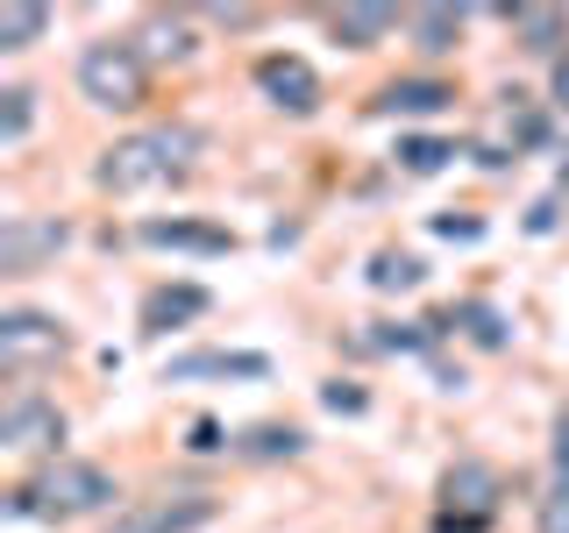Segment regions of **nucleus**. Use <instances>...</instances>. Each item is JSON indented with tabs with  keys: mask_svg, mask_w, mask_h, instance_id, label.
<instances>
[{
	"mask_svg": "<svg viewBox=\"0 0 569 533\" xmlns=\"http://www.w3.org/2000/svg\"><path fill=\"white\" fill-rule=\"evenodd\" d=\"M58 441H64V413L50 399H14L8 413H0V449L43 455V449H58Z\"/></svg>",
	"mask_w": 569,
	"mask_h": 533,
	"instance_id": "obj_7",
	"label": "nucleus"
},
{
	"mask_svg": "<svg viewBox=\"0 0 569 533\" xmlns=\"http://www.w3.org/2000/svg\"><path fill=\"white\" fill-rule=\"evenodd\" d=\"M50 29V8H0V50H29Z\"/></svg>",
	"mask_w": 569,
	"mask_h": 533,
	"instance_id": "obj_17",
	"label": "nucleus"
},
{
	"mask_svg": "<svg viewBox=\"0 0 569 533\" xmlns=\"http://www.w3.org/2000/svg\"><path fill=\"white\" fill-rule=\"evenodd\" d=\"M512 29H520V43L533 50V58H548V50L562 43V29H569V22H562L556 8H512Z\"/></svg>",
	"mask_w": 569,
	"mask_h": 533,
	"instance_id": "obj_15",
	"label": "nucleus"
},
{
	"mask_svg": "<svg viewBox=\"0 0 569 533\" xmlns=\"http://www.w3.org/2000/svg\"><path fill=\"white\" fill-rule=\"evenodd\" d=\"M43 355H64V328L43 313H0V370H29Z\"/></svg>",
	"mask_w": 569,
	"mask_h": 533,
	"instance_id": "obj_6",
	"label": "nucleus"
},
{
	"mask_svg": "<svg viewBox=\"0 0 569 533\" xmlns=\"http://www.w3.org/2000/svg\"><path fill=\"white\" fill-rule=\"evenodd\" d=\"M43 249H64L58 221H8V228H0V271H29Z\"/></svg>",
	"mask_w": 569,
	"mask_h": 533,
	"instance_id": "obj_11",
	"label": "nucleus"
},
{
	"mask_svg": "<svg viewBox=\"0 0 569 533\" xmlns=\"http://www.w3.org/2000/svg\"><path fill=\"white\" fill-rule=\"evenodd\" d=\"M541 533H569V497L548 491V505H541Z\"/></svg>",
	"mask_w": 569,
	"mask_h": 533,
	"instance_id": "obj_26",
	"label": "nucleus"
},
{
	"mask_svg": "<svg viewBox=\"0 0 569 533\" xmlns=\"http://www.w3.org/2000/svg\"><path fill=\"white\" fill-rule=\"evenodd\" d=\"M427 271H420V257H399V249H385L378 263H370V284H378V292H413Z\"/></svg>",
	"mask_w": 569,
	"mask_h": 533,
	"instance_id": "obj_18",
	"label": "nucleus"
},
{
	"mask_svg": "<svg viewBox=\"0 0 569 533\" xmlns=\"http://www.w3.org/2000/svg\"><path fill=\"white\" fill-rule=\"evenodd\" d=\"M449 100H456V86H441V79H391L378 93L385 114H441Z\"/></svg>",
	"mask_w": 569,
	"mask_h": 533,
	"instance_id": "obj_12",
	"label": "nucleus"
},
{
	"mask_svg": "<svg viewBox=\"0 0 569 533\" xmlns=\"http://www.w3.org/2000/svg\"><path fill=\"white\" fill-rule=\"evenodd\" d=\"M456 320L470 328V342H485V349H506V320H498L491 306H462Z\"/></svg>",
	"mask_w": 569,
	"mask_h": 533,
	"instance_id": "obj_21",
	"label": "nucleus"
},
{
	"mask_svg": "<svg viewBox=\"0 0 569 533\" xmlns=\"http://www.w3.org/2000/svg\"><path fill=\"white\" fill-rule=\"evenodd\" d=\"M556 100L569 107V50H562V58H556Z\"/></svg>",
	"mask_w": 569,
	"mask_h": 533,
	"instance_id": "obj_30",
	"label": "nucleus"
},
{
	"mask_svg": "<svg viewBox=\"0 0 569 533\" xmlns=\"http://www.w3.org/2000/svg\"><path fill=\"white\" fill-rule=\"evenodd\" d=\"M556 497H569V413L556 420V484H548Z\"/></svg>",
	"mask_w": 569,
	"mask_h": 533,
	"instance_id": "obj_24",
	"label": "nucleus"
},
{
	"mask_svg": "<svg viewBox=\"0 0 569 533\" xmlns=\"http://www.w3.org/2000/svg\"><path fill=\"white\" fill-rule=\"evenodd\" d=\"M136 235L150 249H192V257H228V249H236L228 228H207V221H142Z\"/></svg>",
	"mask_w": 569,
	"mask_h": 533,
	"instance_id": "obj_9",
	"label": "nucleus"
},
{
	"mask_svg": "<svg viewBox=\"0 0 569 533\" xmlns=\"http://www.w3.org/2000/svg\"><path fill=\"white\" fill-rule=\"evenodd\" d=\"M413 36H420V50H456V36H462V8H413Z\"/></svg>",
	"mask_w": 569,
	"mask_h": 533,
	"instance_id": "obj_16",
	"label": "nucleus"
},
{
	"mask_svg": "<svg viewBox=\"0 0 569 533\" xmlns=\"http://www.w3.org/2000/svg\"><path fill=\"white\" fill-rule=\"evenodd\" d=\"M192 449H200V455H207V449H221V426L200 420V426H192Z\"/></svg>",
	"mask_w": 569,
	"mask_h": 533,
	"instance_id": "obj_28",
	"label": "nucleus"
},
{
	"mask_svg": "<svg viewBox=\"0 0 569 533\" xmlns=\"http://www.w3.org/2000/svg\"><path fill=\"white\" fill-rule=\"evenodd\" d=\"M391 29H399V8H342L335 14V43H349V50H370Z\"/></svg>",
	"mask_w": 569,
	"mask_h": 533,
	"instance_id": "obj_13",
	"label": "nucleus"
},
{
	"mask_svg": "<svg viewBox=\"0 0 569 533\" xmlns=\"http://www.w3.org/2000/svg\"><path fill=\"white\" fill-rule=\"evenodd\" d=\"M213 306V299L200 292V284H157L150 299H142V328L164 334V328H186V320H200Z\"/></svg>",
	"mask_w": 569,
	"mask_h": 533,
	"instance_id": "obj_10",
	"label": "nucleus"
},
{
	"mask_svg": "<svg viewBox=\"0 0 569 533\" xmlns=\"http://www.w3.org/2000/svg\"><path fill=\"white\" fill-rule=\"evenodd\" d=\"M441 497H449L441 533H477L498 512V470L491 462H456V470L441 476Z\"/></svg>",
	"mask_w": 569,
	"mask_h": 533,
	"instance_id": "obj_4",
	"label": "nucleus"
},
{
	"mask_svg": "<svg viewBox=\"0 0 569 533\" xmlns=\"http://www.w3.org/2000/svg\"><path fill=\"white\" fill-rule=\"evenodd\" d=\"M299 449H307L299 426H249L236 441V455H249V462H278V455H299Z\"/></svg>",
	"mask_w": 569,
	"mask_h": 533,
	"instance_id": "obj_14",
	"label": "nucleus"
},
{
	"mask_svg": "<svg viewBox=\"0 0 569 533\" xmlns=\"http://www.w3.org/2000/svg\"><path fill=\"white\" fill-rule=\"evenodd\" d=\"M435 235H462V242H470V235H485V221H470V213H462V221H456V213H441V221H435Z\"/></svg>",
	"mask_w": 569,
	"mask_h": 533,
	"instance_id": "obj_25",
	"label": "nucleus"
},
{
	"mask_svg": "<svg viewBox=\"0 0 569 533\" xmlns=\"http://www.w3.org/2000/svg\"><path fill=\"white\" fill-rule=\"evenodd\" d=\"M527 228H533V235H548V228H556V200H541V207H533V213H527Z\"/></svg>",
	"mask_w": 569,
	"mask_h": 533,
	"instance_id": "obj_29",
	"label": "nucleus"
},
{
	"mask_svg": "<svg viewBox=\"0 0 569 533\" xmlns=\"http://www.w3.org/2000/svg\"><path fill=\"white\" fill-rule=\"evenodd\" d=\"M29 121H36V93L29 86H8V93H0V142H22Z\"/></svg>",
	"mask_w": 569,
	"mask_h": 533,
	"instance_id": "obj_20",
	"label": "nucleus"
},
{
	"mask_svg": "<svg viewBox=\"0 0 569 533\" xmlns=\"http://www.w3.org/2000/svg\"><path fill=\"white\" fill-rule=\"evenodd\" d=\"M186 50H192L186 22H157V29H150V58H186Z\"/></svg>",
	"mask_w": 569,
	"mask_h": 533,
	"instance_id": "obj_23",
	"label": "nucleus"
},
{
	"mask_svg": "<svg viewBox=\"0 0 569 533\" xmlns=\"http://www.w3.org/2000/svg\"><path fill=\"white\" fill-rule=\"evenodd\" d=\"M142 86H150V71H142V50L136 43H86L79 50V93L93 107H142Z\"/></svg>",
	"mask_w": 569,
	"mask_h": 533,
	"instance_id": "obj_3",
	"label": "nucleus"
},
{
	"mask_svg": "<svg viewBox=\"0 0 569 533\" xmlns=\"http://www.w3.org/2000/svg\"><path fill=\"white\" fill-rule=\"evenodd\" d=\"M192 150H200V135L192 129H142L129 142H114V150L100 157V185L107 192H142V185H164L192 164Z\"/></svg>",
	"mask_w": 569,
	"mask_h": 533,
	"instance_id": "obj_2",
	"label": "nucleus"
},
{
	"mask_svg": "<svg viewBox=\"0 0 569 533\" xmlns=\"http://www.w3.org/2000/svg\"><path fill=\"white\" fill-rule=\"evenodd\" d=\"M562 185H569V164H562Z\"/></svg>",
	"mask_w": 569,
	"mask_h": 533,
	"instance_id": "obj_31",
	"label": "nucleus"
},
{
	"mask_svg": "<svg viewBox=\"0 0 569 533\" xmlns=\"http://www.w3.org/2000/svg\"><path fill=\"white\" fill-rule=\"evenodd\" d=\"M328 405H335V413H363V391H356V384H328Z\"/></svg>",
	"mask_w": 569,
	"mask_h": 533,
	"instance_id": "obj_27",
	"label": "nucleus"
},
{
	"mask_svg": "<svg viewBox=\"0 0 569 533\" xmlns=\"http://www.w3.org/2000/svg\"><path fill=\"white\" fill-rule=\"evenodd\" d=\"M192 378H271V355L257 349H186L164 363V384H192Z\"/></svg>",
	"mask_w": 569,
	"mask_h": 533,
	"instance_id": "obj_8",
	"label": "nucleus"
},
{
	"mask_svg": "<svg viewBox=\"0 0 569 533\" xmlns=\"http://www.w3.org/2000/svg\"><path fill=\"white\" fill-rule=\"evenodd\" d=\"M506 121H512V142H541V114L527 107V93H506Z\"/></svg>",
	"mask_w": 569,
	"mask_h": 533,
	"instance_id": "obj_22",
	"label": "nucleus"
},
{
	"mask_svg": "<svg viewBox=\"0 0 569 533\" xmlns=\"http://www.w3.org/2000/svg\"><path fill=\"white\" fill-rule=\"evenodd\" d=\"M449 142H441V135H406L399 142V171H413V178H427V171H441V164H449Z\"/></svg>",
	"mask_w": 569,
	"mask_h": 533,
	"instance_id": "obj_19",
	"label": "nucleus"
},
{
	"mask_svg": "<svg viewBox=\"0 0 569 533\" xmlns=\"http://www.w3.org/2000/svg\"><path fill=\"white\" fill-rule=\"evenodd\" d=\"M257 93L284 107V114H313L320 107V79L307 58H284V50H271V58H257Z\"/></svg>",
	"mask_w": 569,
	"mask_h": 533,
	"instance_id": "obj_5",
	"label": "nucleus"
},
{
	"mask_svg": "<svg viewBox=\"0 0 569 533\" xmlns=\"http://www.w3.org/2000/svg\"><path fill=\"white\" fill-rule=\"evenodd\" d=\"M114 497L121 491L100 462H50L29 491L8 497V512L14 520H79V512H100V505H114Z\"/></svg>",
	"mask_w": 569,
	"mask_h": 533,
	"instance_id": "obj_1",
	"label": "nucleus"
}]
</instances>
